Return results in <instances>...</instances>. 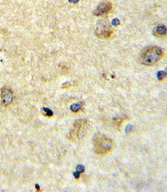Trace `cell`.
<instances>
[{"mask_svg": "<svg viewBox=\"0 0 167 192\" xmlns=\"http://www.w3.org/2000/svg\"><path fill=\"white\" fill-rule=\"evenodd\" d=\"M82 107H83V104L82 103H75V104H72V106L70 107V109L72 110L73 112L77 113L82 109Z\"/></svg>", "mask_w": 167, "mask_h": 192, "instance_id": "8", "label": "cell"}, {"mask_svg": "<svg viewBox=\"0 0 167 192\" xmlns=\"http://www.w3.org/2000/svg\"><path fill=\"white\" fill-rule=\"evenodd\" d=\"M1 103L3 106H8L13 102V99H14V94H13V91L10 89L9 87H6L4 86L3 88H1Z\"/></svg>", "mask_w": 167, "mask_h": 192, "instance_id": "5", "label": "cell"}, {"mask_svg": "<svg viewBox=\"0 0 167 192\" xmlns=\"http://www.w3.org/2000/svg\"><path fill=\"white\" fill-rule=\"evenodd\" d=\"M93 146L95 153L98 155H104L112 149L113 141L105 135L96 134L93 139Z\"/></svg>", "mask_w": 167, "mask_h": 192, "instance_id": "2", "label": "cell"}, {"mask_svg": "<svg viewBox=\"0 0 167 192\" xmlns=\"http://www.w3.org/2000/svg\"><path fill=\"white\" fill-rule=\"evenodd\" d=\"M87 130H88V121L86 119H79L74 123L73 128L68 133L67 138L73 142L78 141L85 136Z\"/></svg>", "mask_w": 167, "mask_h": 192, "instance_id": "3", "label": "cell"}, {"mask_svg": "<svg viewBox=\"0 0 167 192\" xmlns=\"http://www.w3.org/2000/svg\"><path fill=\"white\" fill-rule=\"evenodd\" d=\"M113 31L112 28H111L110 23L108 22L107 19H102L99 20L95 27V34L96 36H98L99 38H109L111 35H112Z\"/></svg>", "mask_w": 167, "mask_h": 192, "instance_id": "4", "label": "cell"}, {"mask_svg": "<svg viewBox=\"0 0 167 192\" xmlns=\"http://www.w3.org/2000/svg\"><path fill=\"white\" fill-rule=\"evenodd\" d=\"M165 77H166V72H165V71H162V72H159L158 73V78L160 80L165 79Z\"/></svg>", "mask_w": 167, "mask_h": 192, "instance_id": "10", "label": "cell"}, {"mask_svg": "<svg viewBox=\"0 0 167 192\" xmlns=\"http://www.w3.org/2000/svg\"><path fill=\"white\" fill-rule=\"evenodd\" d=\"M122 121H123L122 119H115L114 120V124H115L116 127H119V126L121 125V123H122Z\"/></svg>", "mask_w": 167, "mask_h": 192, "instance_id": "11", "label": "cell"}, {"mask_svg": "<svg viewBox=\"0 0 167 192\" xmlns=\"http://www.w3.org/2000/svg\"><path fill=\"white\" fill-rule=\"evenodd\" d=\"M42 112H43V114L45 115V116H48V117H51L53 115L52 110H50L48 108H43L42 109Z\"/></svg>", "mask_w": 167, "mask_h": 192, "instance_id": "9", "label": "cell"}, {"mask_svg": "<svg viewBox=\"0 0 167 192\" xmlns=\"http://www.w3.org/2000/svg\"><path fill=\"white\" fill-rule=\"evenodd\" d=\"M113 23H114V25H118V23H119V21L117 19H115L114 21H113Z\"/></svg>", "mask_w": 167, "mask_h": 192, "instance_id": "13", "label": "cell"}, {"mask_svg": "<svg viewBox=\"0 0 167 192\" xmlns=\"http://www.w3.org/2000/svg\"><path fill=\"white\" fill-rule=\"evenodd\" d=\"M112 10V4L109 1H103L95 8L93 14L95 16H103V15L108 14Z\"/></svg>", "mask_w": 167, "mask_h": 192, "instance_id": "6", "label": "cell"}, {"mask_svg": "<svg viewBox=\"0 0 167 192\" xmlns=\"http://www.w3.org/2000/svg\"><path fill=\"white\" fill-rule=\"evenodd\" d=\"M77 170L79 172H83L84 171V167L83 166H77Z\"/></svg>", "mask_w": 167, "mask_h": 192, "instance_id": "12", "label": "cell"}, {"mask_svg": "<svg viewBox=\"0 0 167 192\" xmlns=\"http://www.w3.org/2000/svg\"><path fill=\"white\" fill-rule=\"evenodd\" d=\"M163 51L158 46H149L140 54V62L146 66H152L162 58Z\"/></svg>", "mask_w": 167, "mask_h": 192, "instance_id": "1", "label": "cell"}, {"mask_svg": "<svg viewBox=\"0 0 167 192\" xmlns=\"http://www.w3.org/2000/svg\"><path fill=\"white\" fill-rule=\"evenodd\" d=\"M153 33L157 37H164L166 35V27L164 25H159L157 27H155V29L153 30Z\"/></svg>", "mask_w": 167, "mask_h": 192, "instance_id": "7", "label": "cell"}]
</instances>
